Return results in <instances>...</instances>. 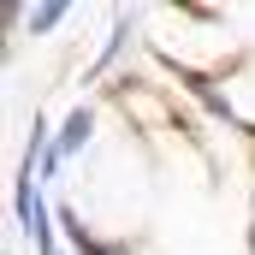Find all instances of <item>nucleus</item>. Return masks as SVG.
<instances>
[{
  "mask_svg": "<svg viewBox=\"0 0 255 255\" xmlns=\"http://www.w3.org/2000/svg\"><path fill=\"white\" fill-rule=\"evenodd\" d=\"M60 18H65V6H36V12H30V30H54Z\"/></svg>",
  "mask_w": 255,
  "mask_h": 255,
  "instance_id": "nucleus-2",
  "label": "nucleus"
},
{
  "mask_svg": "<svg viewBox=\"0 0 255 255\" xmlns=\"http://www.w3.org/2000/svg\"><path fill=\"white\" fill-rule=\"evenodd\" d=\"M77 255H95V244H89V250H77Z\"/></svg>",
  "mask_w": 255,
  "mask_h": 255,
  "instance_id": "nucleus-3",
  "label": "nucleus"
},
{
  "mask_svg": "<svg viewBox=\"0 0 255 255\" xmlns=\"http://www.w3.org/2000/svg\"><path fill=\"white\" fill-rule=\"evenodd\" d=\"M89 125H95V119H89L83 107H77V113L65 119V136H60V142H54V154H48V172H60L65 160H71V154H77V148L89 142Z\"/></svg>",
  "mask_w": 255,
  "mask_h": 255,
  "instance_id": "nucleus-1",
  "label": "nucleus"
}]
</instances>
